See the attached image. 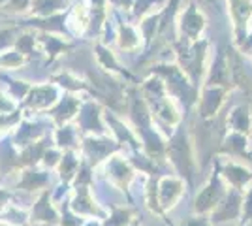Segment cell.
<instances>
[{"label":"cell","mask_w":252,"mask_h":226,"mask_svg":"<svg viewBox=\"0 0 252 226\" xmlns=\"http://www.w3.org/2000/svg\"><path fill=\"white\" fill-rule=\"evenodd\" d=\"M245 217L247 219L252 217V193L249 194V200H247V205H245Z\"/></svg>","instance_id":"4"},{"label":"cell","mask_w":252,"mask_h":226,"mask_svg":"<svg viewBox=\"0 0 252 226\" xmlns=\"http://www.w3.org/2000/svg\"><path fill=\"white\" fill-rule=\"evenodd\" d=\"M187 226H209L207 225V223H205V221H203V219H196V221H189V223H187Z\"/></svg>","instance_id":"5"},{"label":"cell","mask_w":252,"mask_h":226,"mask_svg":"<svg viewBox=\"0 0 252 226\" xmlns=\"http://www.w3.org/2000/svg\"><path fill=\"white\" fill-rule=\"evenodd\" d=\"M220 196H222V187L213 177V181L207 185V189L196 200V211H207V209H211L213 205H217V202L220 200Z\"/></svg>","instance_id":"1"},{"label":"cell","mask_w":252,"mask_h":226,"mask_svg":"<svg viewBox=\"0 0 252 226\" xmlns=\"http://www.w3.org/2000/svg\"><path fill=\"white\" fill-rule=\"evenodd\" d=\"M160 193H162V205L171 207L173 202L179 198V194H181V183H177L175 179H164Z\"/></svg>","instance_id":"2"},{"label":"cell","mask_w":252,"mask_h":226,"mask_svg":"<svg viewBox=\"0 0 252 226\" xmlns=\"http://www.w3.org/2000/svg\"><path fill=\"white\" fill-rule=\"evenodd\" d=\"M226 177H228L235 187H243V185L251 179V173L247 172L245 168H239V166H233V164H231V166L226 168Z\"/></svg>","instance_id":"3"}]
</instances>
